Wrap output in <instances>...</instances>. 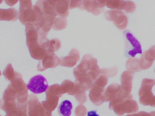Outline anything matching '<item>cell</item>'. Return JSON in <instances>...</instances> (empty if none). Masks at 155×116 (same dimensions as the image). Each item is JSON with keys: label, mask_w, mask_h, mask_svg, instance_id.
<instances>
[{"label": "cell", "mask_w": 155, "mask_h": 116, "mask_svg": "<svg viewBox=\"0 0 155 116\" xmlns=\"http://www.w3.org/2000/svg\"><path fill=\"white\" fill-rule=\"evenodd\" d=\"M74 75L78 84L89 86L98 77L101 70L97 64V60L90 55L84 56L80 64L74 69Z\"/></svg>", "instance_id": "cell-1"}, {"label": "cell", "mask_w": 155, "mask_h": 116, "mask_svg": "<svg viewBox=\"0 0 155 116\" xmlns=\"http://www.w3.org/2000/svg\"><path fill=\"white\" fill-rule=\"evenodd\" d=\"M26 45L33 58L41 60L46 54L43 48L42 43L46 36L40 35L37 29L31 24L25 26Z\"/></svg>", "instance_id": "cell-2"}, {"label": "cell", "mask_w": 155, "mask_h": 116, "mask_svg": "<svg viewBox=\"0 0 155 116\" xmlns=\"http://www.w3.org/2000/svg\"><path fill=\"white\" fill-rule=\"evenodd\" d=\"M19 18L22 24L33 25L36 22V14L31 1H20Z\"/></svg>", "instance_id": "cell-3"}, {"label": "cell", "mask_w": 155, "mask_h": 116, "mask_svg": "<svg viewBox=\"0 0 155 116\" xmlns=\"http://www.w3.org/2000/svg\"><path fill=\"white\" fill-rule=\"evenodd\" d=\"M155 85V80L153 79H143L139 92V102L141 104L151 106L155 97L152 92V88Z\"/></svg>", "instance_id": "cell-4"}, {"label": "cell", "mask_w": 155, "mask_h": 116, "mask_svg": "<svg viewBox=\"0 0 155 116\" xmlns=\"http://www.w3.org/2000/svg\"><path fill=\"white\" fill-rule=\"evenodd\" d=\"M124 35L125 42V56L134 57L137 54H142L141 44L133 35L126 31L124 32Z\"/></svg>", "instance_id": "cell-5"}, {"label": "cell", "mask_w": 155, "mask_h": 116, "mask_svg": "<svg viewBox=\"0 0 155 116\" xmlns=\"http://www.w3.org/2000/svg\"><path fill=\"white\" fill-rule=\"evenodd\" d=\"M27 89L35 94H40L45 92L48 86L46 78L41 75H37L32 78L27 85Z\"/></svg>", "instance_id": "cell-6"}, {"label": "cell", "mask_w": 155, "mask_h": 116, "mask_svg": "<svg viewBox=\"0 0 155 116\" xmlns=\"http://www.w3.org/2000/svg\"><path fill=\"white\" fill-rule=\"evenodd\" d=\"M106 5L108 8L117 10H124L128 13H133L135 11L136 5L135 4L130 1H106Z\"/></svg>", "instance_id": "cell-7"}, {"label": "cell", "mask_w": 155, "mask_h": 116, "mask_svg": "<svg viewBox=\"0 0 155 116\" xmlns=\"http://www.w3.org/2000/svg\"><path fill=\"white\" fill-rule=\"evenodd\" d=\"M60 64V58L54 53L46 54L44 57L40 60L37 66V70L43 71L48 68H54Z\"/></svg>", "instance_id": "cell-8"}, {"label": "cell", "mask_w": 155, "mask_h": 116, "mask_svg": "<svg viewBox=\"0 0 155 116\" xmlns=\"http://www.w3.org/2000/svg\"><path fill=\"white\" fill-rule=\"evenodd\" d=\"M106 5V1H82V10H86L94 15H98L103 12Z\"/></svg>", "instance_id": "cell-9"}, {"label": "cell", "mask_w": 155, "mask_h": 116, "mask_svg": "<svg viewBox=\"0 0 155 116\" xmlns=\"http://www.w3.org/2000/svg\"><path fill=\"white\" fill-rule=\"evenodd\" d=\"M155 59V45L152 46L148 51H146L142 55L140 61V67L141 69H148L151 67Z\"/></svg>", "instance_id": "cell-10"}, {"label": "cell", "mask_w": 155, "mask_h": 116, "mask_svg": "<svg viewBox=\"0 0 155 116\" xmlns=\"http://www.w3.org/2000/svg\"><path fill=\"white\" fill-rule=\"evenodd\" d=\"M118 105V112L120 115L124 113L134 114L138 111V105L137 103L133 99H127L119 103Z\"/></svg>", "instance_id": "cell-11"}, {"label": "cell", "mask_w": 155, "mask_h": 116, "mask_svg": "<svg viewBox=\"0 0 155 116\" xmlns=\"http://www.w3.org/2000/svg\"><path fill=\"white\" fill-rule=\"evenodd\" d=\"M79 53L75 49H72L68 56L60 58V65L62 66L72 67L75 65L79 60Z\"/></svg>", "instance_id": "cell-12"}, {"label": "cell", "mask_w": 155, "mask_h": 116, "mask_svg": "<svg viewBox=\"0 0 155 116\" xmlns=\"http://www.w3.org/2000/svg\"><path fill=\"white\" fill-rule=\"evenodd\" d=\"M134 75V72L127 70L124 71L121 76V81L122 85L121 87L124 91L130 94L132 88V81Z\"/></svg>", "instance_id": "cell-13"}, {"label": "cell", "mask_w": 155, "mask_h": 116, "mask_svg": "<svg viewBox=\"0 0 155 116\" xmlns=\"http://www.w3.org/2000/svg\"><path fill=\"white\" fill-rule=\"evenodd\" d=\"M2 2V1H0V4ZM18 17L19 13L14 7H11L7 9L0 8V21L15 22L17 20Z\"/></svg>", "instance_id": "cell-14"}, {"label": "cell", "mask_w": 155, "mask_h": 116, "mask_svg": "<svg viewBox=\"0 0 155 116\" xmlns=\"http://www.w3.org/2000/svg\"><path fill=\"white\" fill-rule=\"evenodd\" d=\"M3 75L6 80L10 81L11 83L23 80L21 75L15 72L11 64H8L5 69L4 70Z\"/></svg>", "instance_id": "cell-15"}, {"label": "cell", "mask_w": 155, "mask_h": 116, "mask_svg": "<svg viewBox=\"0 0 155 116\" xmlns=\"http://www.w3.org/2000/svg\"><path fill=\"white\" fill-rule=\"evenodd\" d=\"M69 3L70 1H56L55 9L58 15L65 18L68 16Z\"/></svg>", "instance_id": "cell-16"}, {"label": "cell", "mask_w": 155, "mask_h": 116, "mask_svg": "<svg viewBox=\"0 0 155 116\" xmlns=\"http://www.w3.org/2000/svg\"><path fill=\"white\" fill-rule=\"evenodd\" d=\"M73 105L69 100L63 101L59 106L58 113L61 116H70L71 115Z\"/></svg>", "instance_id": "cell-17"}, {"label": "cell", "mask_w": 155, "mask_h": 116, "mask_svg": "<svg viewBox=\"0 0 155 116\" xmlns=\"http://www.w3.org/2000/svg\"><path fill=\"white\" fill-rule=\"evenodd\" d=\"M139 58H131L127 60L126 63V67L127 69L133 72H139L141 71L140 67Z\"/></svg>", "instance_id": "cell-18"}, {"label": "cell", "mask_w": 155, "mask_h": 116, "mask_svg": "<svg viewBox=\"0 0 155 116\" xmlns=\"http://www.w3.org/2000/svg\"><path fill=\"white\" fill-rule=\"evenodd\" d=\"M67 24L66 18L60 16L55 18L52 25V28L55 30H62L66 27Z\"/></svg>", "instance_id": "cell-19"}, {"label": "cell", "mask_w": 155, "mask_h": 116, "mask_svg": "<svg viewBox=\"0 0 155 116\" xmlns=\"http://www.w3.org/2000/svg\"><path fill=\"white\" fill-rule=\"evenodd\" d=\"M127 23L128 19L127 16L124 13L114 22V24L119 29L124 30L126 28Z\"/></svg>", "instance_id": "cell-20"}, {"label": "cell", "mask_w": 155, "mask_h": 116, "mask_svg": "<svg viewBox=\"0 0 155 116\" xmlns=\"http://www.w3.org/2000/svg\"><path fill=\"white\" fill-rule=\"evenodd\" d=\"M50 44H51V47L54 51H57L61 48V41L58 39L55 38L51 40L50 41Z\"/></svg>", "instance_id": "cell-21"}, {"label": "cell", "mask_w": 155, "mask_h": 116, "mask_svg": "<svg viewBox=\"0 0 155 116\" xmlns=\"http://www.w3.org/2000/svg\"><path fill=\"white\" fill-rule=\"evenodd\" d=\"M82 9V1H70L69 5V8L70 9H73L74 8H79Z\"/></svg>", "instance_id": "cell-22"}, {"label": "cell", "mask_w": 155, "mask_h": 116, "mask_svg": "<svg viewBox=\"0 0 155 116\" xmlns=\"http://www.w3.org/2000/svg\"><path fill=\"white\" fill-rule=\"evenodd\" d=\"M126 116H151L150 113H147L144 111L138 112L135 114H133L128 115Z\"/></svg>", "instance_id": "cell-23"}, {"label": "cell", "mask_w": 155, "mask_h": 116, "mask_svg": "<svg viewBox=\"0 0 155 116\" xmlns=\"http://www.w3.org/2000/svg\"><path fill=\"white\" fill-rule=\"evenodd\" d=\"M6 3L9 5V6H12V5H15L17 2V1H5Z\"/></svg>", "instance_id": "cell-24"}, {"label": "cell", "mask_w": 155, "mask_h": 116, "mask_svg": "<svg viewBox=\"0 0 155 116\" xmlns=\"http://www.w3.org/2000/svg\"><path fill=\"white\" fill-rule=\"evenodd\" d=\"M87 116H99L97 114L96 111H91L87 112Z\"/></svg>", "instance_id": "cell-25"}, {"label": "cell", "mask_w": 155, "mask_h": 116, "mask_svg": "<svg viewBox=\"0 0 155 116\" xmlns=\"http://www.w3.org/2000/svg\"><path fill=\"white\" fill-rule=\"evenodd\" d=\"M151 107H155V97L154 99L153 102L152 103V105L151 106Z\"/></svg>", "instance_id": "cell-26"}, {"label": "cell", "mask_w": 155, "mask_h": 116, "mask_svg": "<svg viewBox=\"0 0 155 116\" xmlns=\"http://www.w3.org/2000/svg\"><path fill=\"white\" fill-rule=\"evenodd\" d=\"M150 114L151 116H155V111L151 112Z\"/></svg>", "instance_id": "cell-27"}, {"label": "cell", "mask_w": 155, "mask_h": 116, "mask_svg": "<svg viewBox=\"0 0 155 116\" xmlns=\"http://www.w3.org/2000/svg\"><path fill=\"white\" fill-rule=\"evenodd\" d=\"M1 75H2V73H1V71H0V76H1Z\"/></svg>", "instance_id": "cell-28"}]
</instances>
